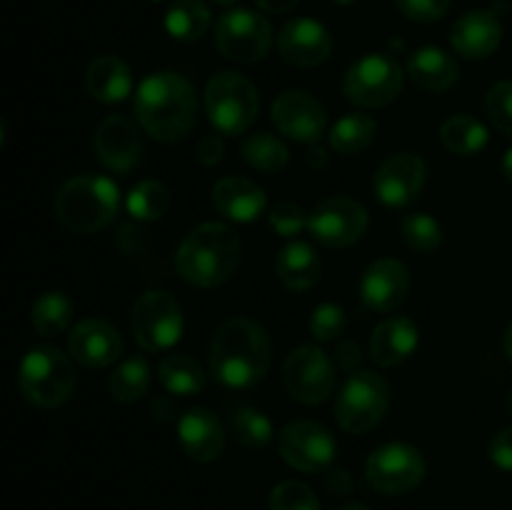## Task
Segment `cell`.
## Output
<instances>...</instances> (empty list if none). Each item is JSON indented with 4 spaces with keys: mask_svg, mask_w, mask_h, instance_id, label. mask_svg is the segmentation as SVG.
Instances as JSON below:
<instances>
[{
    "mask_svg": "<svg viewBox=\"0 0 512 510\" xmlns=\"http://www.w3.org/2000/svg\"><path fill=\"white\" fill-rule=\"evenodd\" d=\"M135 118L160 143H180L198 123V95L185 75L173 70L150 73L135 90Z\"/></svg>",
    "mask_w": 512,
    "mask_h": 510,
    "instance_id": "6da1fadb",
    "label": "cell"
},
{
    "mask_svg": "<svg viewBox=\"0 0 512 510\" xmlns=\"http://www.w3.org/2000/svg\"><path fill=\"white\" fill-rule=\"evenodd\" d=\"M208 363L210 375L225 388H253L273 365V343L268 330L245 315L225 320L210 345Z\"/></svg>",
    "mask_w": 512,
    "mask_h": 510,
    "instance_id": "7a4b0ae2",
    "label": "cell"
},
{
    "mask_svg": "<svg viewBox=\"0 0 512 510\" xmlns=\"http://www.w3.org/2000/svg\"><path fill=\"white\" fill-rule=\"evenodd\" d=\"M243 255L240 235L225 223H203L190 230L178 245L175 268L193 288L213 290L235 275Z\"/></svg>",
    "mask_w": 512,
    "mask_h": 510,
    "instance_id": "3957f363",
    "label": "cell"
},
{
    "mask_svg": "<svg viewBox=\"0 0 512 510\" xmlns=\"http://www.w3.org/2000/svg\"><path fill=\"white\" fill-rule=\"evenodd\" d=\"M120 210V190L113 178L80 173L65 180L55 193L53 213L65 230L93 235L108 228Z\"/></svg>",
    "mask_w": 512,
    "mask_h": 510,
    "instance_id": "277c9868",
    "label": "cell"
},
{
    "mask_svg": "<svg viewBox=\"0 0 512 510\" xmlns=\"http://www.w3.org/2000/svg\"><path fill=\"white\" fill-rule=\"evenodd\" d=\"M75 383L73 358L53 345L30 348L18 365V390L35 408H60L75 393Z\"/></svg>",
    "mask_w": 512,
    "mask_h": 510,
    "instance_id": "5b68a950",
    "label": "cell"
},
{
    "mask_svg": "<svg viewBox=\"0 0 512 510\" xmlns=\"http://www.w3.org/2000/svg\"><path fill=\"white\" fill-rule=\"evenodd\" d=\"M260 110L253 80L235 70H220L205 85V113L218 133L238 138L250 130Z\"/></svg>",
    "mask_w": 512,
    "mask_h": 510,
    "instance_id": "8992f818",
    "label": "cell"
},
{
    "mask_svg": "<svg viewBox=\"0 0 512 510\" xmlns=\"http://www.w3.org/2000/svg\"><path fill=\"white\" fill-rule=\"evenodd\" d=\"M393 390L383 375L373 370H358L345 380L335 398V420L345 433L363 435L378 428L390 413Z\"/></svg>",
    "mask_w": 512,
    "mask_h": 510,
    "instance_id": "52a82bcc",
    "label": "cell"
},
{
    "mask_svg": "<svg viewBox=\"0 0 512 510\" xmlns=\"http://www.w3.org/2000/svg\"><path fill=\"white\" fill-rule=\"evenodd\" d=\"M130 328H133L135 343L145 353L168 350L183 338V308L165 290H145L130 310Z\"/></svg>",
    "mask_w": 512,
    "mask_h": 510,
    "instance_id": "ba28073f",
    "label": "cell"
},
{
    "mask_svg": "<svg viewBox=\"0 0 512 510\" xmlns=\"http://www.w3.org/2000/svg\"><path fill=\"white\" fill-rule=\"evenodd\" d=\"M403 90V70L388 53H368L355 60L343 78V93L358 108H385Z\"/></svg>",
    "mask_w": 512,
    "mask_h": 510,
    "instance_id": "9c48e42d",
    "label": "cell"
},
{
    "mask_svg": "<svg viewBox=\"0 0 512 510\" xmlns=\"http://www.w3.org/2000/svg\"><path fill=\"white\" fill-rule=\"evenodd\" d=\"M215 48L233 63H260L273 48V25L255 10H228L215 25Z\"/></svg>",
    "mask_w": 512,
    "mask_h": 510,
    "instance_id": "30bf717a",
    "label": "cell"
},
{
    "mask_svg": "<svg viewBox=\"0 0 512 510\" xmlns=\"http://www.w3.org/2000/svg\"><path fill=\"white\" fill-rule=\"evenodd\" d=\"M425 455L410 443H385L365 460V480L375 493L405 495L425 480Z\"/></svg>",
    "mask_w": 512,
    "mask_h": 510,
    "instance_id": "8fae6325",
    "label": "cell"
},
{
    "mask_svg": "<svg viewBox=\"0 0 512 510\" xmlns=\"http://www.w3.org/2000/svg\"><path fill=\"white\" fill-rule=\"evenodd\" d=\"M283 383L293 400L303 405H320L333 395L338 375L328 355L315 345H298L283 363Z\"/></svg>",
    "mask_w": 512,
    "mask_h": 510,
    "instance_id": "7c38bea8",
    "label": "cell"
},
{
    "mask_svg": "<svg viewBox=\"0 0 512 510\" xmlns=\"http://www.w3.org/2000/svg\"><path fill=\"white\" fill-rule=\"evenodd\" d=\"M280 458L300 473H323L338 455V443L325 425L315 420H293L278 435Z\"/></svg>",
    "mask_w": 512,
    "mask_h": 510,
    "instance_id": "4fadbf2b",
    "label": "cell"
},
{
    "mask_svg": "<svg viewBox=\"0 0 512 510\" xmlns=\"http://www.w3.org/2000/svg\"><path fill=\"white\" fill-rule=\"evenodd\" d=\"M368 210L345 195H333L315 205L308 218V233L325 248H350L368 233Z\"/></svg>",
    "mask_w": 512,
    "mask_h": 510,
    "instance_id": "5bb4252c",
    "label": "cell"
},
{
    "mask_svg": "<svg viewBox=\"0 0 512 510\" xmlns=\"http://www.w3.org/2000/svg\"><path fill=\"white\" fill-rule=\"evenodd\" d=\"M273 125L280 130V135L298 143L315 145L325 133L328 125V115L320 105L318 98L308 93V90H283L275 98L273 110H270Z\"/></svg>",
    "mask_w": 512,
    "mask_h": 510,
    "instance_id": "9a60e30c",
    "label": "cell"
},
{
    "mask_svg": "<svg viewBox=\"0 0 512 510\" xmlns=\"http://www.w3.org/2000/svg\"><path fill=\"white\" fill-rule=\"evenodd\" d=\"M425 175H428L425 160L418 153L405 150V153L388 155L375 173V198L388 208H405L423 193Z\"/></svg>",
    "mask_w": 512,
    "mask_h": 510,
    "instance_id": "2e32d148",
    "label": "cell"
},
{
    "mask_svg": "<svg viewBox=\"0 0 512 510\" xmlns=\"http://www.w3.org/2000/svg\"><path fill=\"white\" fill-rule=\"evenodd\" d=\"M95 158L110 170V173H133L135 165L143 158V138L138 125L125 115H108L100 120L93 135Z\"/></svg>",
    "mask_w": 512,
    "mask_h": 510,
    "instance_id": "e0dca14e",
    "label": "cell"
},
{
    "mask_svg": "<svg viewBox=\"0 0 512 510\" xmlns=\"http://www.w3.org/2000/svg\"><path fill=\"white\" fill-rule=\"evenodd\" d=\"M360 300L373 313H393L410 293L408 265L398 258H378L365 268L358 285Z\"/></svg>",
    "mask_w": 512,
    "mask_h": 510,
    "instance_id": "ac0fdd59",
    "label": "cell"
},
{
    "mask_svg": "<svg viewBox=\"0 0 512 510\" xmlns=\"http://www.w3.org/2000/svg\"><path fill=\"white\" fill-rule=\"evenodd\" d=\"M68 353L75 363L90 370H103L118 363L123 353V338L118 328L103 318H85L73 325L68 335Z\"/></svg>",
    "mask_w": 512,
    "mask_h": 510,
    "instance_id": "d6986e66",
    "label": "cell"
},
{
    "mask_svg": "<svg viewBox=\"0 0 512 510\" xmlns=\"http://www.w3.org/2000/svg\"><path fill=\"white\" fill-rule=\"evenodd\" d=\"M280 58L295 68H318L333 53V35L313 18H295L280 28Z\"/></svg>",
    "mask_w": 512,
    "mask_h": 510,
    "instance_id": "ffe728a7",
    "label": "cell"
},
{
    "mask_svg": "<svg viewBox=\"0 0 512 510\" xmlns=\"http://www.w3.org/2000/svg\"><path fill=\"white\" fill-rule=\"evenodd\" d=\"M178 443L195 463H213L225 450V428L210 408H190L178 418Z\"/></svg>",
    "mask_w": 512,
    "mask_h": 510,
    "instance_id": "44dd1931",
    "label": "cell"
},
{
    "mask_svg": "<svg viewBox=\"0 0 512 510\" xmlns=\"http://www.w3.org/2000/svg\"><path fill=\"white\" fill-rule=\"evenodd\" d=\"M450 43L465 60L490 58L503 43V23L495 10H470L455 20L450 30Z\"/></svg>",
    "mask_w": 512,
    "mask_h": 510,
    "instance_id": "7402d4cb",
    "label": "cell"
},
{
    "mask_svg": "<svg viewBox=\"0 0 512 510\" xmlns=\"http://www.w3.org/2000/svg\"><path fill=\"white\" fill-rule=\"evenodd\" d=\"M213 205L233 223H253L265 213L268 195L255 180L245 175H228L213 185Z\"/></svg>",
    "mask_w": 512,
    "mask_h": 510,
    "instance_id": "603a6c76",
    "label": "cell"
},
{
    "mask_svg": "<svg viewBox=\"0 0 512 510\" xmlns=\"http://www.w3.org/2000/svg\"><path fill=\"white\" fill-rule=\"evenodd\" d=\"M420 330L405 315L383 320L370 335V355L380 368H395L418 350Z\"/></svg>",
    "mask_w": 512,
    "mask_h": 510,
    "instance_id": "cb8c5ba5",
    "label": "cell"
},
{
    "mask_svg": "<svg viewBox=\"0 0 512 510\" xmlns=\"http://www.w3.org/2000/svg\"><path fill=\"white\" fill-rule=\"evenodd\" d=\"M408 75L418 88L428 90V93H445V90H450L458 83L460 65L443 48L425 45V48L410 53Z\"/></svg>",
    "mask_w": 512,
    "mask_h": 510,
    "instance_id": "d4e9b609",
    "label": "cell"
},
{
    "mask_svg": "<svg viewBox=\"0 0 512 510\" xmlns=\"http://www.w3.org/2000/svg\"><path fill=\"white\" fill-rule=\"evenodd\" d=\"M275 273L278 280L293 293H305L315 288L323 275V260L315 253L313 245L303 240H293L285 248H280L278 260H275Z\"/></svg>",
    "mask_w": 512,
    "mask_h": 510,
    "instance_id": "484cf974",
    "label": "cell"
},
{
    "mask_svg": "<svg viewBox=\"0 0 512 510\" xmlns=\"http://www.w3.org/2000/svg\"><path fill=\"white\" fill-rule=\"evenodd\" d=\"M85 88L93 100L108 105L120 103L133 93V73L128 63L115 55H100L85 70Z\"/></svg>",
    "mask_w": 512,
    "mask_h": 510,
    "instance_id": "4316f807",
    "label": "cell"
},
{
    "mask_svg": "<svg viewBox=\"0 0 512 510\" xmlns=\"http://www.w3.org/2000/svg\"><path fill=\"white\" fill-rule=\"evenodd\" d=\"M158 380L170 395L193 398L205 388V373L198 360L188 353H170L160 360Z\"/></svg>",
    "mask_w": 512,
    "mask_h": 510,
    "instance_id": "83f0119b",
    "label": "cell"
},
{
    "mask_svg": "<svg viewBox=\"0 0 512 510\" xmlns=\"http://www.w3.org/2000/svg\"><path fill=\"white\" fill-rule=\"evenodd\" d=\"M440 140H443V145L453 155L470 158V155L480 153V150L488 145L490 133L475 115L458 113L450 115V118L440 125Z\"/></svg>",
    "mask_w": 512,
    "mask_h": 510,
    "instance_id": "f1b7e54d",
    "label": "cell"
},
{
    "mask_svg": "<svg viewBox=\"0 0 512 510\" xmlns=\"http://www.w3.org/2000/svg\"><path fill=\"white\" fill-rule=\"evenodd\" d=\"M30 320L40 338H58L73 320V300L63 290H45L30 308Z\"/></svg>",
    "mask_w": 512,
    "mask_h": 510,
    "instance_id": "f546056e",
    "label": "cell"
},
{
    "mask_svg": "<svg viewBox=\"0 0 512 510\" xmlns=\"http://www.w3.org/2000/svg\"><path fill=\"white\" fill-rule=\"evenodd\" d=\"M210 28V8L205 0H175L165 13V30L180 43H195Z\"/></svg>",
    "mask_w": 512,
    "mask_h": 510,
    "instance_id": "4dcf8cb0",
    "label": "cell"
},
{
    "mask_svg": "<svg viewBox=\"0 0 512 510\" xmlns=\"http://www.w3.org/2000/svg\"><path fill=\"white\" fill-rule=\"evenodd\" d=\"M240 155L250 168L260 170V173H280L290 160L288 145L268 130L245 135L240 143Z\"/></svg>",
    "mask_w": 512,
    "mask_h": 510,
    "instance_id": "1f68e13d",
    "label": "cell"
},
{
    "mask_svg": "<svg viewBox=\"0 0 512 510\" xmlns=\"http://www.w3.org/2000/svg\"><path fill=\"white\" fill-rule=\"evenodd\" d=\"M378 125L365 113H348L330 128V148L340 155H358L373 145Z\"/></svg>",
    "mask_w": 512,
    "mask_h": 510,
    "instance_id": "d6a6232c",
    "label": "cell"
},
{
    "mask_svg": "<svg viewBox=\"0 0 512 510\" xmlns=\"http://www.w3.org/2000/svg\"><path fill=\"white\" fill-rule=\"evenodd\" d=\"M150 380H153V373H150L148 360L140 358V355H133V358L123 360V363L110 373L108 390L110 395H113V400L130 405L138 403L140 398L148 395Z\"/></svg>",
    "mask_w": 512,
    "mask_h": 510,
    "instance_id": "836d02e7",
    "label": "cell"
},
{
    "mask_svg": "<svg viewBox=\"0 0 512 510\" xmlns=\"http://www.w3.org/2000/svg\"><path fill=\"white\" fill-rule=\"evenodd\" d=\"M170 203H173V193L160 180H143L125 198V208L140 223L160 220L170 210Z\"/></svg>",
    "mask_w": 512,
    "mask_h": 510,
    "instance_id": "e575fe53",
    "label": "cell"
},
{
    "mask_svg": "<svg viewBox=\"0 0 512 510\" xmlns=\"http://www.w3.org/2000/svg\"><path fill=\"white\" fill-rule=\"evenodd\" d=\"M233 435L243 448L263 450L273 443V423L263 410L253 405H240L233 413Z\"/></svg>",
    "mask_w": 512,
    "mask_h": 510,
    "instance_id": "d590c367",
    "label": "cell"
},
{
    "mask_svg": "<svg viewBox=\"0 0 512 510\" xmlns=\"http://www.w3.org/2000/svg\"><path fill=\"white\" fill-rule=\"evenodd\" d=\"M400 235L413 253H433L443 245V228L430 213H410L400 223Z\"/></svg>",
    "mask_w": 512,
    "mask_h": 510,
    "instance_id": "8d00e7d4",
    "label": "cell"
},
{
    "mask_svg": "<svg viewBox=\"0 0 512 510\" xmlns=\"http://www.w3.org/2000/svg\"><path fill=\"white\" fill-rule=\"evenodd\" d=\"M270 510H320V498L308 483L283 480L270 490Z\"/></svg>",
    "mask_w": 512,
    "mask_h": 510,
    "instance_id": "74e56055",
    "label": "cell"
},
{
    "mask_svg": "<svg viewBox=\"0 0 512 510\" xmlns=\"http://www.w3.org/2000/svg\"><path fill=\"white\" fill-rule=\"evenodd\" d=\"M485 115L498 128L500 133L512 138V80L495 83L493 88L485 93Z\"/></svg>",
    "mask_w": 512,
    "mask_h": 510,
    "instance_id": "f35d334b",
    "label": "cell"
},
{
    "mask_svg": "<svg viewBox=\"0 0 512 510\" xmlns=\"http://www.w3.org/2000/svg\"><path fill=\"white\" fill-rule=\"evenodd\" d=\"M345 325H348V315H345V310L335 303H323L313 310L308 328L315 340L328 343V340H335L343 335Z\"/></svg>",
    "mask_w": 512,
    "mask_h": 510,
    "instance_id": "ab89813d",
    "label": "cell"
},
{
    "mask_svg": "<svg viewBox=\"0 0 512 510\" xmlns=\"http://www.w3.org/2000/svg\"><path fill=\"white\" fill-rule=\"evenodd\" d=\"M310 215L300 208L293 200H280L278 205H273L268 215V223L280 238H295L303 228H308Z\"/></svg>",
    "mask_w": 512,
    "mask_h": 510,
    "instance_id": "60d3db41",
    "label": "cell"
},
{
    "mask_svg": "<svg viewBox=\"0 0 512 510\" xmlns=\"http://www.w3.org/2000/svg\"><path fill=\"white\" fill-rule=\"evenodd\" d=\"M395 5L415 23H435L450 10V0H395Z\"/></svg>",
    "mask_w": 512,
    "mask_h": 510,
    "instance_id": "b9f144b4",
    "label": "cell"
},
{
    "mask_svg": "<svg viewBox=\"0 0 512 510\" xmlns=\"http://www.w3.org/2000/svg\"><path fill=\"white\" fill-rule=\"evenodd\" d=\"M490 460L498 470H505V473H512V425L510 428H503L490 443Z\"/></svg>",
    "mask_w": 512,
    "mask_h": 510,
    "instance_id": "7bdbcfd3",
    "label": "cell"
},
{
    "mask_svg": "<svg viewBox=\"0 0 512 510\" xmlns=\"http://www.w3.org/2000/svg\"><path fill=\"white\" fill-rule=\"evenodd\" d=\"M195 155H198V163L205 165V168H213V165H218L225 155L223 138H220L218 133L203 135V138L198 140V145H195Z\"/></svg>",
    "mask_w": 512,
    "mask_h": 510,
    "instance_id": "ee69618b",
    "label": "cell"
},
{
    "mask_svg": "<svg viewBox=\"0 0 512 510\" xmlns=\"http://www.w3.org/2000/svg\"><path fill=\"white\" fill-rule=\"evenodd\" d=\"M335 363L348 370V373H358L360 363H363V353H360L353 340H340V345L335 348Z\"/></svg>",
    "mask_w": 512,
    "mask_h": 510,
    "instance_id": "f6af8a7d",
    "label": "cell"
},
{
    "mask_svg": "<svg viewBox=\"0 0 512 510\" xmlns=\"http://www.w3.org/2000/svg\"><path fill=\"white\" fill-rule=\"evenodd\" d=\"M325 485H328V490L333 495H350L353 493V478H350L348 470H333V473L325 478Z\"/></svg>",
    "mask_w": 512,
    "mask_h": 510,
    "instance_id": "bcb514c9",
    "label": "cell"
},
{
    "mask_svg": "<svg viewBox=\"0 0 512 510\" xmlns=\"http://www.w3.org/2000/svg\"><path fill=\"white\" fill-rule=\"evenodd\" d=\"M255 3H258V8L265 10V13L283 15V13H290L300 0H255Z\"/></svg>",
    "mask_w": 512,
    "mask_h": 510,
    "instance_id": "7dc6e473",
    "label": "cell"
},
{
    "mask_svg": "<svg viewBox=\"0 0 512 510\" xmlns=\"http://www.w3.org/2000/svg\"><path fill=\"white\" fill-rule=\"evenodd\" d=\"M308 163L313 165V168H323L325 163H328V158H325V150L323 148H318V143L315 145H310V153H308Z\"/></svg>",
    "mask_w": 512,
    "mask_h": 510,
    "instance_id": "c3c4849f",
    "label": "cell"
},
{
    "mask_svg": "<svg viewBox=\"0 0 512 510\" xmlns=\"http://www.w3.org/2000/svg\"><path fill=\"white\" fill-rule=\"evenodd\" d=\"M503 175L508 183H512V148L505 153V158H503Z\"/></svg>",
    "mask_w": 512,
    "mask_h": 510,
    "instance_id": "681fc988",
    "label": "cell"
},
{
    "mask_svg": "<svg viewBox=\"0 0 512 510\" xmlns=\"http://www.w3.org/2000/svg\"><path fill=\"white\" fill-rule=\"evenodd\" d=\"M505 355H508L510 363H512V320H510L508 330H505Z\"/></svg>",
    "mask_w": 512,
    "mask_h": 510,
    "instance_id": "f907efd6",
    "label": "cell"
},
{
    "mask_svg": "<svg viewBox=\"0 0 512 510\" xmlns=\"http://www.w3.org/2000/svg\"><path fill=\"white\" fill-rule=\"evenodd\" d=\"M338 510H370V508L363 503H348V505H340Z\"/></svg>",
    "mask_w": 512,
    "mask_h": 510,
    "instance_id": "816d5d0a",
    "label": "cell"
},
{
    "mask_svg": "<svg viewBox=\"0 0 512 510\" xmlns=\"http://www.w3.org/2000/svg\"><path fill=\"white\" fill-rule=\"evenodd\" d=\"M505 408H508V413H510V418H512V390L508 393V400H505Z\"/></svg>",
    "mask_w": 512,
    "mask_h": 510,
    "instance_id": "f5cc1de1",
    "label": "cell"
},
{
    "mask_svg": "<svg viewBox=\"0 0 512 510\" xmlns=\"http://www.w3.org/2000/svg\"><path fill=\"white\" fill-rule=\"evenodd\" d=\"M333 3H335V5H353L355 0H333Z\"/></svg>",
    "mask_w": 512,
    "mask_h": 510,
    "instance_id": "db71d44e",
    "label": "cell"
},
{
    "mask_svg": "<svg viewBox=\"0 0 512 510\" xmlns=\"http://www.w3.org/2000/svg\"><path fill=\"white\" fill-rule=\"evenodd\" d=\"M215 3H220V5H233V3H238V0H215Z\"/></svg>",
    "mask_w": 512,
    "mask_h": 510,
    "instance_id": "11a10c76",
    "label": "cell"
}]
</instances>
